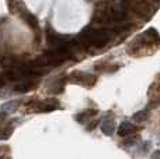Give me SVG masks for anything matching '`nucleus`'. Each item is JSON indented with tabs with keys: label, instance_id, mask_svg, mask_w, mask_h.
<instances>
[{
	"label": "nucleus",
	"instance_id": "obj_1",
	"mask_svg": "<svg viewBox=\"0 0 160 159\" xmlns=\"http://www.w3.org/2000/svg\"><path fill=\"white\" fill-rule=\"evenodd\" d=\"M68 80L74 84H79V85H84V87H92V85L96 82V77L91 74H85L82 71H74L70 74Z\"/></svg>",
	"mask_w": 160,
	"mask_h": 159
},
{
	"label": "nucleus",
	"instance_id": "obj_2",
	"mask_svg": "<svg viewBox=\"0 0 160 159\" xmlns=\"http://www.w3.org/2000/svg\"><path fill=\"white\" fill-rule=\"evenodd\" d=\"M135 131H137V127H135L134 124H131L130 121H124V123H121L118 127V136L127 137V136H130V134L135 133Z\"/></svg>",
	"mask_w": 160,
	"mask_h": 159
},
{
	"label": "nucleus",
	"instance_id": "obj_3",
	"mask_svg": "<svg viewBox=\"0 0 160 159\" xmlns=\"http://www.w3.org/2000/svg\"><path fill=\"white\" fill-rule=\"evenodd\" d=\"M36 85L38 84L31 78V80H28V81H24V82H21V84H18L17 87H15V91H18V92H28V91L33 90Z\"/></svg>",
	"mask_w": 160,
	"mask_h": 159
},
{
	"label": "nucleus",
	"instance_id": "obj_4",
	"mask_svg": "<svg viewBox=\"0 0 160 159\" xmlns=\"http://www.w3.org/2000/svg\"><path fill=\"white\" fill-rule=\"evenodd\" d=\"M98 115V110L96 109H87V110L81 112L77 115V121H79V123H84L85 120H89L91 117H93V116Z\"/></svg>",
	"mask_w": 160,
	"mask_h": 159
},
{
	"label": "nucleus",
	"instance_id": "obj_5",
	"mask_svg": "<svg viewBox=\"0 0 160 159\" xmlns=\"http://www.w3.org/2000/svg\"><path fill=\"white\" fill-rule=\"evenodd\" d=\"M102 131H103V134H106V136H112V134L116 131L114 120H106L104 121V123L102 124Z\"/></svg>",
	"mask_w": 160,
	"mask_h": 159
},
{
	"label": "nucleus",
	"instance_id": "obj_6",
	"mask_svg": "<svg viewBox=\"0 0 160 159\" xmlns=\"http://www.w3.org/2000/svg\"><path fill=\"white\" fill-rule=\"evenodd\" d=\"M18 106H20V100H10V102H6L4 105H3V112H4L6 115L13 113L18 109Z\"/></svg>",
	"mask_w": 160,
	"mask_h": 159
},
{
	"label": "nucleus",
	"instance_id": "obj_7",
	"mask_svg": "<svg viewBox=\"0 0 160 159\" xmlns=\"http://www.w3.org/2000/svg\"><path fill=\"white\" fill-rule=\"evenodd\" d=\"M24 18H25L27 20V23H28V25H31V28H38V18H36L35 16H33V14H31V13H24Z\"/></svg>",
	"mask_w": 160,
	"mask_h": 159
},
{
	"label": "nucleus",
	"instance_id": "obj_8",
	"mask_svg": "<svg viewBox=\"0 0 160 159\" xmlns=\"http://www.w3.org/2000/svg\"><path fill=\"white\" fill-rule=\"evenodd\" d=\"M14 128L13 127H4L0 128V140H8V137L13 134Z\"/></svg>",
	"mask_w": 160,
	"mask_h": 159
},
{
	"label": "nucleus",
	"instance_id": "obj_9",
	"mask_svg": "<svg viewBox=\"0 0 160 159\" xmlns=\"http://www.w3.org/2000/svg\"><path fill=\"white\" fill-rule=\"evenodd\" d=\"M148 116H149V113H148L146 110H141V112H137L134 115V120L135 121H138V123H141V121H145L146 119H148Z\"/></svg>",
	"mask_w": 160,
	"mask_h": 159
},
{
	"label": "nucleus",
	"instance_id": "obj_10",
	"mask_svg": "<svg viewBox=\"0 0 160 159\" xmlns=\"http://www.w3.org/2000/svg\"><path fill=\"white\" fill-rule=\"evenodd\" d=\"M98 124H99V120H93V121H92V123H89V124H88L87 130H88V131H92V130H95V128L98 127Z\"/></svg>",
	"mask_w": 160,
	"mask_h": 159
},
{
	"label": "nucleus",
	"instance_id": "obj_11",
	"mask_svg": "<svg viewBox=\"0 0 160 159\" xmlns=\"http://www.w3.org/2000/svg\"><path fill=\"white\" fill-rule=\"evenodd\" d=\"M152 159H160V149H159V151H156V152H153Z\"/></svg>",
	"mask_w": 160,
	"mask_h": 159
},
{
	"label": "nucleus",
	"instance_id": "obj_12",
	"mask_svg": "<svg viewBox=\"0 0 160 159\" xmlns=\"http://www.w3.org/2000/svg\"><path fill=\"white\" fill-rule=\"evenodd\" d=\"M0 159H3V158H2V156H0Z\"/></svg>",
	"mask_w": 160,
	"mask_h": 159
}]
</instances>
